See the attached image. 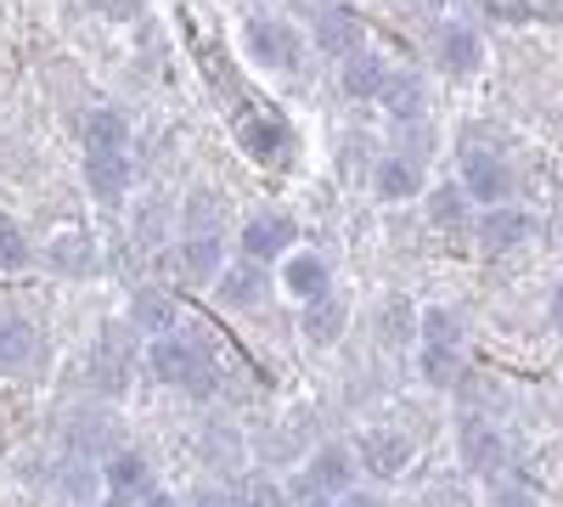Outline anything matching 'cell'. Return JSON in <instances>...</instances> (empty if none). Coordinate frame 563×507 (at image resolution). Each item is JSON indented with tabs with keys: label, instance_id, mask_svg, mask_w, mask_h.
Masks as SVG:
<instances>
[{
	"label": "cell",
	"instance_id": "23",
	"mask_svg": "<svg viewBox=\"0 0 563 507\" xmlns=\"http://www.w3.org/2000/svg\"><path fill=\"white\" fill-rule=\"evenodd\" d=\"M45 265L63 271V276H90L97 271V249H90V238H79V232H63V238L45 243Z\"/></svg>",
	"mask_w": 563,
	"mask_h": 507
},
{
	"label": "cell",
	"instance_id": "6",
	"mask_svg": "<svg viewBox=\"0 0 563 507\" xmlns=\"http://www.w3.org/2000/svg\"><path fill=\"white\" fill-rule=\"evenodd\" d=\"M85 373H90V384H97L102 395H124V384L135 373V339L124 328H102V339L90 344Z\"/></svg>",
	"mask_w": 563,
	"mask_h": 507
},
{
	"label": "cell",
	"instance_id": "27",
	"mask_svg": "<svg viewBox=\"0 0 563 507\" xmlns=\"http://www.w3.org/2000/svg\"><path fill=\"white\" fill-rule=\"evenodd\" d=\"M40 355V333L29 321H0V366H29Z\"/></svg>",
	"mask_w": 563,
	"mask_h": 507
},
{
	"label": "cell",
	"instance_id": "36",
	"mask_svg": "<svg viewBox=\"0 0 563 507\" xmlns=\"http://www.w3.org/2000/svg\"><path fill=\"white\" fill-rule=\"evenodd\" d=\"M333 507H384V496H372V491H344Z\"/></svg>",
	"mask_w": 563,
	"mask_h": 507
},
{
	"label": "cell",
	"instance_id": "3",
	"mask_svg": "<svg viewBox=\"0 0 563 507\" xmlns=\"http://www.w3.org/2000/svg\"><path fill=\"white\" fill-rule=\"evenodd\" d=\"M456 187L474 198V203H485V209H496V203H507L512 198V164L496 153V147H474V153H462V180Z\"/></svg>",
	"mask_w": 563,
	"mask_h": 507
},
{
	"label": "cell",
	"instance_id": "35",
	"mask_svg": "<svg viewBox=\"0 0 563 507\" xmlns=\"http://www.w3.org/2000/svg\"><path fill=\"white\" fill-rule=\"evenodd\" d=\"M90 7H102L108 18H141V0H90Z\"/></svg>",
	"mask_w": 563,
	"mask_h": 507
},
{
	"label": "cell",
	"instance_id": "38",
	"mask_svg": "<svg viewBox=\"0 0 563 507\" xmlns=\"http://www.w3.org/2000/svg\"><path fill=\"white\" fill-rule=\"evenodd\" d=\"M547 316L563 328V276H558V288H552V299H547Z\"/></svg>",
	"mask_w": 563,
	"mask_h": 507
},
{
	"label": "cell",
	"instance_id": "15",
	"mask_svg": "<svg viewBox=\"0 0 563 507\" xmlns=\"http://www.w3.org/2000/svg\"><path fill=\"white\" fill-rule=\"evenodd\" d=\"M175 321H180V310H175V299L164 288H135L130 294V328L135 333L164 339V333H175Z\"/></svg>",
	"mask_w": 563,
	"mask_h": 507
},
{
	"label": "cell",
	"instance_id": "25",
	"mask_svg": "<svg viewBox=\"0 0 563 507\" xmlns=\"http://www.w3.org/2000/svg\"><path fill=\"white\" fill-rule=\"evenodd\" d=\"M422 203H429V220L440 225V232L474 225V198H467L462 187H434V192H422Z\"/></svg>",
	"mask_w": 563,
	"mask_h": 507
},
{
	"label": "cell",
	"instance_id": "8",
	"mask_svg": "<svg viewBox=\"0 0 563 507\" xmlns=\"http://www.w3.org/2000/svg\"><path fill=\"white\" fill-rule=\"evenodd\" d=\"M474 238H479V249H485V254L525 249V243L536 238V214L512 209V203H496V209H485V214L474 220Z\"/></svg>",
	"mask_w": 563,
	"mask_h": 507
},
{
	"label": "cell",
	"instance_id": "1",
	"mask_svg": "<svg viewBox=\"0 0 563 507\" xmlns=\"http://www.w3.org/2000/svg\"><path fill=\"white\" fill-rule=\"evenodd\" d=\"M147 366H153V378H158V384L186 389V395H198V400H209V395L220 389V366H214V355H209L198 339H180V333L153 339Z\"/></svg>",
	"mask_w": 563,
	"mask_h": 507
},
{
	"label": "cell",
	"instance_id": "16",
	"mask_svg": "<svg viewBox=\"0 0 563 507\" xmlns=\"http://www.w3.org/2000/svg\"><path fill=\"white\" fill-rule=\"evenodd\" d=\"M97 474H102V485H108L119 502L153 491V469H147V456H141V451H113L108 469H97Z\"/></svg>",
	"mask_w": 563,
	"mask_h": 507
},
{
	"label": "cell",
	"instance_id": "37",
	"mask_svg": "<svg viewBox=\"0 0 563 507\" xmlns=\"http://www.w3.org/2000/svg\"><path fill=\"white\" fill-rule=\"evenodd\" d=\"M141 507H180V496H169V491H147V496H141Z\"/></svg>",
	"mask_w": 563,
	"mask_h": 507
},
{
	"label": "cell",
	"instance_id": "9",
	"mask_svg": "<svg viewBox=\"0 0 563 507\" xmlns=\"http://www.w3.org/2000/svg\"><path fill=\"white\" fill-rule=\"evenodd\" d=\"M249 52H254L265 68H299L305 40L282 23V18H249Z\"/></svg>",
	"mask_w": 563,
	"mask_h": 507
},
{
	"label": "cell",
	"instance_id": "39",
	"mask_svg": "<svg viewBox=\"0 0 563 507\" xmlns=\"http://www.w3.org/2000/svg\"><path fill=\"white\" fill-rule=\"evenodd\" d=\"M294 7H299V12H316V18H321L327 7H339V0H294Z\"/></svg>",
	"mask_w": 563,
	"mask_h": 507
},
{
	"label": "cell",
	"instance_id": "40",
	"mask_svg": "<svg viewBox=\"0 0 563 507\" xmlns=\"http://www.w3.org/2000/svg\"><path fill=\"white\" fill-rule=\"evenodd\" d=\"M90 507H130V502H119V496H108V502H90Z\"/></svg>",
	"mask_w": 563,
	"mask_h": 507
},
{
	"label": "cell",
	"instance_id": "28",
	"mask_svg": "<svg viewBox=\"0 0 563 507\" xmlns=\"http://www.w3.org/2000/svg\"><path fill=\"white\" fill-rule=\"evenodd\" d=\"M417 333H422V344H451V350H462V316L445 310V305H434V310L417 316Z\"/></svg>",
	"mask_w": 563,
	"mask_h": 507
},
{
	"label": "cell",
	"instance_id": "14",
	"mask_svg": "<svg viewBox=\"0 0 563 507\" xmlns=\"http://www.w3.org/2000/svg\"><path fill=\"white\" fill-rule=\"evenodd\" d=\"M479 63H485V40L467 29V23H445L440 29V68L456 74V79H467Z\"/></svg>",
	"mask_w": 563,
	"mask_h": 507
},
{
	"label": "cell",
	"instance_id": "31",
	"mask_svg": "<svg viewBox=\"0 0 563 507\" xmlns=\"http://www.w3.org/2000/svg\"><path fill=\"white\" fill-rule=\"evenodd\" d=\"M485 507H536V496H530V485L490 480V496H485Z\"/></svg>",
	"mask_w": 563,
	"mask_h": 507
},
{
	"label": "cell",
	"instance_id": "2",
	"mask_svg": "<svg viewBox=\"0 0 563 507\" xmlns=\"http://www.w3.org/2000/svg\"><path fill=\"white\" fill-rule=\"evenodd\" d=\"M456 456H462V469L467 474H479V480H501L507 469V440L490 418H479V411H467V418L456 423Z\"/></svg>",
	"mask_w": 563,
	"mask_h": 507
},
{
	"label": "cell",
	"instance_id": "11",
	"mask_svg": "<svg viewBox=\"0 0 563 507\" xmlns=\"http://www.w3.org/2000/svg\"><path fill=\"white\" fill-rule=\"evenodd\" d=\"M214 294H220V305H231V310H254V305L271 294V271L254 265V260H243V265H220Z\"/></svg>",
	"mask_w": 563,
	"mask_h": 507
},
{
	"label": "cell",
	"instance_id": "30",
	"mask_svg": "<svg viewBox=\"0 0 563 507\" xmlns=\"http://www.w3.org/2000/svg\"><path fill=\"white\" fill-rule=\"evenodd\" d=\"M238 496H243V507H282V502H288V491H282L276 480H265V474H243Z\"/></svg>",
	"mask_w": 563,
	"mask_h": 507
},
{
	"label": "cell",
	"instance_id": "21",
	"mask_svg": "<svg viewBox=\"0 0 563 507\" xmlns=\"http://www.w3.org/2000/svg\"><path fill=\"white\" fill-rule=\"evenodd\" d=\"M282 288H288L294 299H321V294H333L327 288V260L321 254H288V265H282Z\"/></svg>",
	"mask_w": 563,
	"mask_h": 507
},
{
	"label": "cell",
	"instance_id": "18",
	"mask_svg": "<svg viewBox=\"0 0 563 507\" xmlns=\"http://www.w3.org/2000/svg\"><path fill=\"white\" fill-rule=\"evenodd\" d=\"M316 52H327V57L361 52V18H355L350 7H327V12L316 18Z\"/></svg>",
	"mask_w": 563,
	"mask_h": 507
},
{
	"label": "cell",
	"instance_id": "12",
	"mask_svg": "<svg viewBox=\"0 0 563 507\" xmlns=\"http://www.w3.org/2000/svg\"><path fill=\"white\" fill-rule=\"evenodd\" d=\"M85 187L97 203H124L130 192V158L124 153H85Z\"/></svg>",
	"mask_w": 563,
	"mask_h": 507
},
{
	"label": "cell",
	"instance_id": "33",
	"mask_svg": "<svg viewBox=\"0 0 563 507\" xmlns=\"http://www.w3.org/2000/svg\"><path fill=\"white\" fill-rule=\"evenodd\" d=\"M192 507H243V496H238V485H225V491L203 485V491L192 496Z\"/></svg>",
	"mask_w": 563,
	"mask_h": 507
},
{
	"label": "cell",
	"instance_id": "32",
	"mask_svg": "<svg viewBox=\"0 0 563 507\" xmlns=\"http://www.w3.org/2000/svg\"><path fill=\"white\" fill-rule=\"evenodd\" d=\"M186 225H192V238H214L209 225H214V198L209 192H198L192 203H186Z\"/></svg>",
	"mask_w": 563,
	"mask_h": 507
},
{
	"label": "cell",
	"instance_id": "7",
	"mask_svg": "<svg viewBox=\"0 0 563 507\" xmlns=\"http://www.w3.org/2000/svg\"><path fill=\"white\" fill-rule=\"evenodd\" d=\"M355 463L372 474V480H400L406 469H411V456H417V445L406 440V434H395V429H366L361 440H355Z\"/></svg>",
	"mask_w": 563,
	"mask_h": 507
},
{
	"label": "cell",
	"instance_id": "13",
	"mask_svg": "<svg viewBox=\"0 0 563 507\" xmlns=\"http://www.w3.org/2000/svg\"><path fill=\"white\" fill-rule=\"evenodd\" d=\"M344 328H350V305L339 299V294H321V299H310L305 305V321H299V333L316 344V350H327V344H339L344 339Z\"/></svg>",
	"mask_w": 563,
	"mask_h": 507
},
{
	"label": "cell",
	"instance_id": "17",
	"mask_svg": "<svg viewBox=\"0 0 563 507\" xmlns=\"http://www.w3.org/2000/svg\"><path fill=\"white\" fill-rule=\"evenodd\" d=\"M378 102L389 108V119H400V124H417V119H422V108H429V85H422L417 74H400V68H389V79H384V90H378Z\"/></svg>",
	"mask_w": 563,
	"mask_h": 507
},
{
	"label": "cell",
	"instance_id": "29",
	"mask_svg": "<svg viewBox=\"0 0 563 507\" xmlns=\"http://www.w3.org/2000/svg\"><path fill=\"white\" fill-rule=\"evenodd\" d=\"M34 265V243L23 238V225L0 220V271H29Z\"/></svg>",
	"mask_w": 563,
	"mask_h": 507
},
{
	"label": "cell",
	"instance_id": "22",
	"mask_svg": "<svg viewBox=\"0 0 563 507\" xmlns=\"http://www.w3.org/2000/svg\"><path fill=\"white\" fill-rule=\"evenodd\" d=\"M417 366H422V384L429 389H462V378H467V361L451 344H422Z\"/></svg>",
	"mask_w": 563,
	"mask_h": 507
},
{
	"label": "cell",
	"instance_id": "24",
	"mask_svg": "<svg viewBox=\"0 0 563 507\" xmlns=\"http://www.w3.org/2000/svg\"><path fill=\"white\" fill-rule=\"evenodd\" d=\"M124 142H130V119H124L119 108H90V119H85V147H90V153H124Z\"/></svg>",
	"mask_w": 563,
	"mask_h": 507
},
{
	"label": "cell",
	"instance_id": "19",
	"mask_svg": "<svg viewBox=\"0 0 563 507\" xmlns=\"http://www.w3.org/2000/svg\"><path fill=\"white\" fill-rule=\"evenodd\" d=\"M372 187H378L384 203H406V198H422V164L406 158V153H389L378 164V175H372Z\"/></svg>",
	"mask_w": 563,
	"mask_h": 507
},
{
	"label": "cell",
	"instance_id": "5",
	"mask_svg": "<svg viewBox=\"0 0 563 507\" xmlns=\"http://www.w3.org/2000/svg\"><path fill=\"white\" fill-rule=\"evenodd\" d=\"M350 485H355V456L344 445H321L310 463L299 469V480L288 485V496H299V502H310V496H344Z\"/></svg>",
	"mask_w": 563,
	"mask_h": 507
},
{
	"label": "cell",
	"instance_id": "26",
	"mask_svg": "<svg viewBox=\"0 0 563 507\" xmlns=\"http://www.w3.org/2000/svg\"><path fill=\"white\" fill-rule=\"evenodd\" d=\"M220 260H225L220 238H186V243H180V271L192 276V283H214Z\"/></svg>",
	"mask_w": 563,
	"mask_h": 507
},
{
	"label": "cell",
	"instance_id": "41",
	"mask_svg": "<svg viewBox=\"0 0 563 507\" xmlns=\"http://www.w3.org/2000/svg\"><path fill=\"white\" fill-rule=\"evenodd\" d=\"M558 7H563V0H558Z\"/></svg>",
	"mask_w": 563,
	"mask_h": 507
},
{
	"label": "cell",
	"instance_id": "20",
	"mask_svg": "<svg viewBox=\"0 0 563 507\" xmlns=\"http://www.w3.org/2000/svg\"><path fill=\"white\" fill-rule=\"evenodd\" d=\"M384 79H389V63H384L378 52H350V57H344V97H355V102H378Z\"/></svg>",
	"mask_w": 563,
	"mask_h": 507
},
{
	"label": "cell",
	"instance_id": "10",
	"mask_svg": "<svg viewBox=\"0 0 563 507\" xmlns=\"http://www.w3.org/2000/svg\"><path fill=\"white\" fill-rule=\"evenodd\" d=\"M294 243H299V225H294L288 214H254V220L243 225V254H249L254 265L282 260Z\"/></svg>",
	"mask_w": 563,
	"mask_h": 507
},
{
	"label": "cell",
	"instance_id": "4",
	"mask_svg": "<svg viewBox=\"0 0 563 507\" xmlns=\"http://www.w3.org/2000/svg\"><path fill=\"white\" fill-rule=\"evenodd\" d=\"M238 147L254 164H288L294 158V130H288V119H282V113L254 108V113H238Z\"/></svg>",
	"mask_w": 563,
	"mask_h": 507
},
{
	"label": "cell",
	"instance_id": "34",
	"mask_svg": "<svg viewBox=\"0 0 563 507\" xmlns=\"http://www.w3.org/2000/svg\"><path fill=\"white\" fill-rule=\"evenodd\" d=\"M158 232H164V203H153L147 214H141V232H135V243H147V249H153V243H158Z\"/></svg>",
	"mask_w": 563,
	"mask_h": 507
}]
</instances>
